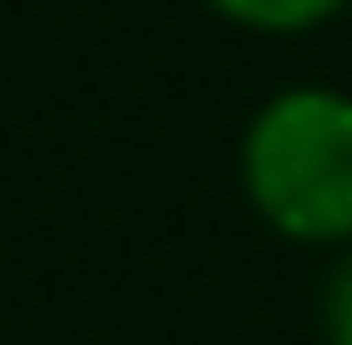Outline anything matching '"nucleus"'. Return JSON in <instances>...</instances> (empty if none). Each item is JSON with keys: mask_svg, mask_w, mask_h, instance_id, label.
Here are the masks:
<instances>
[{"mask_svg": "<svg viewBox=\"0 0 352 345\" xmlns=\"http://www.w3.org/2000/svg\"><path fill=\"white\" fill-rule=\"evenodd\" d=\"M251 210L292 244H352V95L285 88L237 149Z\"/></svg>", "mask_w": 352, "mask_h": 345, "instance_id": "obj_1", "label": "nucleus"}, {"mask_svg": "<svg viewBox=\"0 0 352 345\" xmlns=\"http://www.w3.org/2000/svg\"><path fill=\"white\" fill-rule=\"evenodd\" d=\"M204 7L223 14V21H237V27H258V34H311L346 0H204Z\"/></svg>", "mask_w": 352, "mask_h": 345, "instance_id": "obj_2", "label": "nucleus"}, {"mask_svg": "<svg viewBox=\"0 0 352 345\" xmlns=\"http://www.w3.org/2000/svg\"><path fill=\"white\" fill-rule=\"evenodd\" d=\"M325 345H352V244L325 278Z\"/></svg>", "mask_w": 352, "mask_h": 345, "instance_id": "obj_3", "label": "nucleus"}]
</instances>
